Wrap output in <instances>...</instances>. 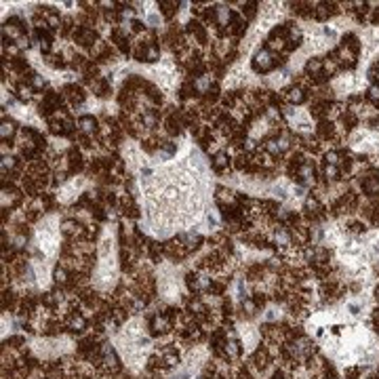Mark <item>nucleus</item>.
Instances as JSON below:
<instances>
[{
  "mask_svg": "<svg viewBox=\"0 0 379 379\" xmlns=\"http://www.w3.org/2000/svg\"><path fill=\"white\" fill-rule=\"evenodd\" d=\"M72 40H74V45L78 47H84V48H93V45L99 38H97V30L95 28H89V26H78L74 30V34H72Z\"/></svg>",
  "mask_w": 379,
  "mask_h": 379,
  "instance_id": "nucleus-2",
  "label": "nucleus"
},
{
  "mask_svg": "<svg viewBox=\"0 0 379 379\" xmlns=\"http://www.w3.org/2000/svg\"><path fill=\"white\" fill-rule=\"evenodd\" d=\"M160 59V48L156 45H148L145 47V53H143V61H148V63H154V61Z\"/></svg>",
  "mask_w": 379,
  "mask_h": 379,
  "instance_id": "nucleus-13",
  "label": "nucleus"
},
{
  "mask_svg": "<svg viewBox=\"0 0 379 379\" xmlns=\"http://www.w3.org/2000/svg\"><path fill=\"white\" fill-rule=\"evenodd\" d=\"M276 65H278V57L272 51H268L266 47L259 48V51L255 53V57H253V70L257 72V74H268V72H272Z\"/></svg>",
  "mask_w": 379,
  "mask_h": 379,
  "instance_id": "nucleus-1",
  "label": "nucleus"
},
{
  "mask_svg": "<svg viewBox=\"0 0 379 379\" xmlns=\"http://www.w3.org/2000/svg\"><path fill=\"white\" fill-rule=\"evenodd\" d=\"M186 38L188 40H194L196 45H206V40H209V34H206V28L198 19H190L188 26H186Z\"/></svg>",
  "mask_w": 379,
  "mask_h": 379,
  "instance_id": "nucleus-3",
  "label": "nucleus"
},
{
  "mask_svg": "<svg viewBox=\"0 0 379 379\" xmlns=\"http://www.w3.org/2000/svg\"><path fill=\"white\" fill-rule=\"evenodd\" d=\"M152 329H154V333H167L171 329V320L164 314H156L152 318Z\"/></svg>",
  "mask_w": 379,
  "mask_h": 379,
  "instance_id": "nucleus-11",
  "label": "nucleus"
},
{
  "mask_svg": "<svg viewBox=\"0 0 379 379\" xmlns=\"http://www.w3.org/2000/svg\"><path fill=\"white\" fill-rule=\"evenodd\" d=\"M284 99L289 103H293V106H299V103L305 101V89L299 87V84H293V87H289L284 91Z\"/></svg>",
  "mask_w": 379,
  "mask_h": 379,
  "instance_id": "nucleus-7",
  "label": "nucleus"
},
{
  "mask_svg": "<svg viewBox=\"0 0 379 379\" xmlns=\"http://www.w3.org/2000/svg\"><path fill=\"white\" fill-rule=\"evenodd\" d=\"M63 99L70 103V106H82L84 99H87V93H84V89L80 87V84H65L63 87Z\"/></svg>",
  "mask_w": 379,
  "mask_h": 379,
  "instance_id": "nucleus-4",
  "label": "nucleus"
},
{
  "mask_svg": "<svg viewBox=\"0 0 379 379\" xmlns=\"http://www.w3.org/2000/svg\"><path fill=\"white\" fill-rule=\"evenodd\" d=\"M230 156H228V152H223V150H219L215 152V156H213V169L217 171V173H225V171L230 169Z\"/></svg>",
  "mask_w": 379,
  "mask_h": 379,
  "instance_id": "nucleus-9",
  "label": "nucleus"
},
{
  "mask_svg": "<svg viewBox=\"0 0 379 379\" xmlns=\"http://www.w3.org/2000/svg\"><path fill=\"white\" fill-rule=\"evenodd\" d=\"M325 175H327V179H337V177H339L337 164H327V167H325Z\"/></svg>",
  "mask_w": 379,
  "mask_h": 379,
  "instance_id": "nucleus-15",
  "label": "nucleus"
},
{
  "mask_svg": "<svg viewBox=\"0 0 379 379\" xmlns=\"http://www.w3.org/2000/svg\"><path fill=\"white\" fill-rule=\"evenodd\" d=\"M363 190L366 196H377L379 194V175L377 173H369L363 179Z\"/></svg>",
  "mask_w": 379,
  "mask_h": 379,
  "instance_id": "nucleus-8",
  "label": "nucleus"
},
{
  "mask_svg": "<svg viewBox=\"0 0 379 379\" xmlns=\"http://www.w3.org/2000/svg\"><path fill=\"white\" fill-rule=\"evenodd\" d=\"M65 158H68V169H70V173H80V171L84 169V158H82V152L78 150V148H72L68 150V154H65Z\"/></svg>",
  "mask_w": 379,
  "mask_h": 379,
  "instance_id": "nucleus-6",
  "label": "nucleus"
},
{
  "mask_svg": "<svg viewBox=\"0 0 379 379\" xmlns=\"http://www.w3.org/2000/svg\"><path fill=\"white\" fill-rule=\"evenodd\" d=\"M17 126H15V122L13 120H7L4 118L2 120V129H0V135H2V142H7V139H13L17 135Z\"/></svg>",
  "mask_w": 379,
  "mask_h": 379,
  "instance_id": "nucleus-12",
  "label": "nucleus"
},
{
  "mask_svg": "<svg viewBox=\"0 0 379 379\" xmlns=\"http://www.w3.org/2000/svg\"><path fill=\"white\" fill-rule=\"evenodd\" d=\"M369 101L375 103V106L379 108V84H373V87H369Z\"/></svg>",
  "mask_w": 379,
  "mask_h": 379,
  "instance_id": "nucleus-14",
  "label": "nucleus"
},
{
  "mask_svg": "<svg viewBox=\"0 0 379 379\" xmlns=\"http://www.w3.org/2000/svg\"><path fill=\"white\" fill-rule=\"evenodd\" d=\"M177 7H179V2H175V0H160L158 2V11L164 15V19H173L177 13Z\"/></svg>",
  "mask_w": 379,
  "mask_h": 379,
  "instance_id": "nucleus-10",
  "label": "nucleus"
},
{
  "mask_svg": "<svg viewBox=\"0 0 379 379\" xmlns=\"http://www.w3.org/2000/svg\"><path fill=\"white\" fill-rule=\"evenodd\" d=\"M78 131H80L82 135L93 137L95 133H99V122H97L93 114H82L80 118H78Z\"/></svg>",
  "mask_w": 379,
  "mask_h": 379,
  "instance_id": "nucleus-5",
  "label": "nucleus"
}]
</instances>
